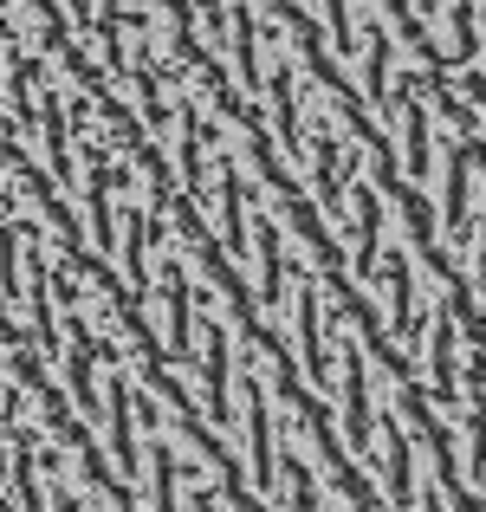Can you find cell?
<instances>
[{"label": "cell", "mask_w": 486, "mask_h": 512, "mask_svg": "<svg viewBox=\"0 0 486 512\" xmlns=\"http://www.w3.org/2000/svg\"><path fill=\"white\" fill-rule=\"evenodd\" d=\"M7 512H486V0H7Z\"/></svg>", "instance_id": "6da1fadb"}]
</instances>
